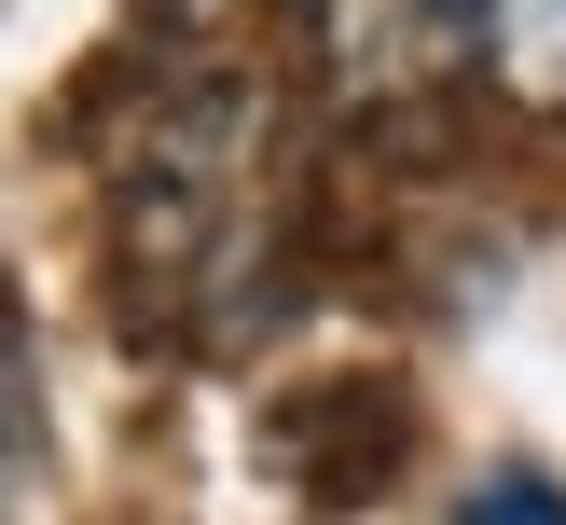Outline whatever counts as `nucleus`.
Masks as SVG:
<instances>
[{
	"instance_id": "obj_2",
	"label": "nucleus",
	"mask_w": 566,
	"mask_h": 525,
	"mask_svg": "<svg viewBox=\"0 0 566 525\" xmlns=\"http://www.w3.org/2000/svg\"><path fill=\"white\" fill-rule=\"evenodd\" d=\"M304 83L359 138H429L484 83V0H304Z\"/></svg>"
},
{
	"instance_id": "obj_3",
	"label": "nucleus",
	"mask_w": 566,
	"mask_h": 525,
	"mask_svg": "<svg viewBox=\"0 0 566 525\" xmlns=\"http://www.w3.org/2000/svg\"><path fill=\"white\" fill-rule=\"evenodd\" d=\"M484 83L539 125H566V0H484Z\"/></svg>"
},
{
	"instance_id": "obj_4",
	"label": "nucleus",
	"mask_w": 566,
	"mask_h": 525,
	"mask_svg": "<svg viewBox=\"0 0 566 525\" xmlns=\"http://www.w3.org/2000/svg\"><path fill=\"white\" fill-rule=\"evenodd\" d=\"M457 525H566V484H539V470H497V484H470Z\"/></svg>"
},
{
	"instance_id": "obj_5",
	"label": "nucleus",
	"mask_w": 566,
	"mask_h": 525,
	"mask_svg": "<svg viewBox=\"0 0 566 525\" xmlns=\"http://www.w3.org/2000/svg\"><path fill=\"white\" fill-rule=\"evenodd\" d=\"M28 429H42V387H28V346H14V318H0V484L28 470Z\"/></svg>"
},
{
	"instance_id": "obj_1",
	"label": "nucleus",
	"mask_w": 566,
	"mask_h": 525,
	"mask_svg": "<svg viewBox=\"0 0 566 525\" xmlns=\"http://www.w3.org/2000/svg\"><path fill=\"white\" fill-rule=\"evenodd\" d=\"M111 235H125V291L166 332H235L276 263V138L249 83H166L138 125L125 180H111Z\"/></svg>"
}]
</instances>
